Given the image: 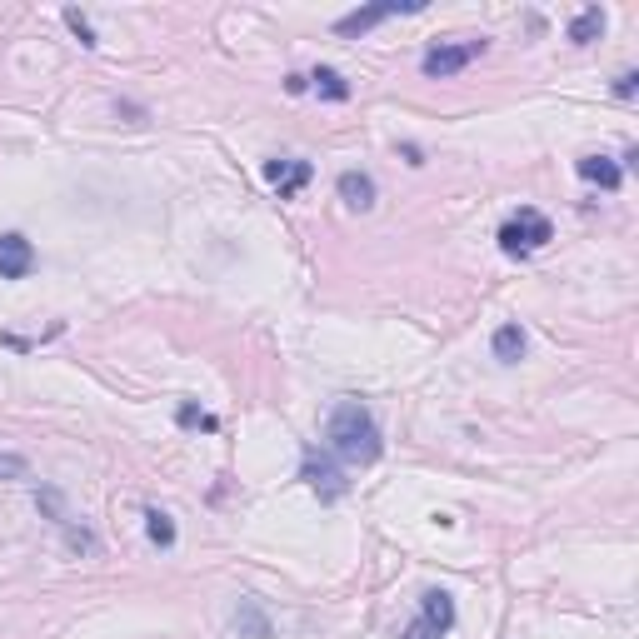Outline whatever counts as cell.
Masks as SVG:
<instances>
[{
  "mask_svg": "<svg viewBox=\"0 0 639 639\" xmlns=\"http://www.w3.org/2000/svg\"><path fill=\"white\" fill-rule=\"evenodd\" d=\"M325 440H330V450H335L345 465H375L380 450H385L380 425H375V415H370L360 400H340V405L330 410Z\"/></svg>",
  "mask_w": 639,
  "mask_h": 639,
  "instance_id": "cell-1",
  "label": "cell"
},
{
  "mask_svg": "<svg viewBox=\"0 0 639 639\" xmlns=\"http://www.w3.org/2000/svg\"><path fill=\"white\" fill-rule=\"evenodd\" d=\"M545 240H555V225L540 215V210H515L505 225H500V250L505 255H530V250H540Z\"/></svg>",
  "mask_w": 639,
  "mask_h": 639,
  "instance_id": "cell-2",
  "label": "cell"
},
{
  "mask_svg": "<svg viewBox=\"0 0 639 639\" xmlns=\"http://www.w3.org/2000/svg\"><path fill=\"white\" fill-rule=\"evenodd\" d=\"M300 480L325 500V505H335V500H345V490H350V480H345V470L325 455V450H315V445H305V455H300Z\"/></svg>",
  "mask_w": 639,
  "mask_h": 639,
  "instance_id": "cell-3",
  "label": "cell"
},
{
  "mask_svg": "<svg viewBox=\"0 0 639 639\" xmlns=\"http://www.w3.org/2000/svg\"><path fill=\"white\" fill-rule=\"evenodd\" d=\"M450 630H455V600L445 590H425L420 595V620L400 639H445Z\"/></svg>",
  "mask_w": 639,
  "mask_h": 639,
  "instance_id": "cell-4",
  "label": "cell"
},
{
  "mask_svg": "<svg viewBox=\"0 0 639 639\" xmlns=\"http://www.w3.org/2000/svg\"><path fill=\"white\" fill-rule=\"evenodd\" d=\"M415 10H425V0H385V5H365V10L340 15V20H335V35H365V30H375L380 20H390V15H415Z\"/></svg>",
  "mask_w": 639,
  "mask_h": 639,
  "instance_id": "cell-5",
  "label": "cell"
},
{
  "mask_svg": "<svg viewBox=\"0 0 639 639\" xmlns=\"http://www.w3.org/2000/svg\"><path fill=\"white\" fill-rule=\"evenodd\" d=\"M485 55V40H465V45H435L425 60H420V70L430 75V80H445V75H460L470 60H480Z\"/></svg>",
  "mask_w": 639,
  "mask_h": 639,
  "instance_id": "cell-6",
  "label": "cell"
},
{
  "mask_svg": "<svg viewBox=\"0 0 639 639\" xmlns=\"http://www.w3.org/2000/svg\"><path fill=\"white\" fill-rule=\"evenodd\" d=\"M30 270H35V250H30V240L15 235V230H5V235H0V280H25Z\"/></svg>",
  "mask_w": 639,
  "mask_h": 639,
  "instance_id": "cell-7",
  "label": "cell"
},
{
  "mask_svg": "<svg viewBox=\"0 0 639 639\" xmlns=\"http://www.w3.org/2000/svg\"><path fill=\"white\" fill-rule=\"evenodd\" d=\"M310 160H265V180L280 190V200H290V195H300L305 185H310Z\"/></svg>",
  "mask_w": 639,
  "mask_h": 639,
  "instance_id": "cell-8",
  "label": "cell"
},
{
  "mask_svg": "<svg viewBox=\"0 0 639 639\" xmlns=\"http://www.w3.org/2000/svg\"><path fill=\"white\" fill-rule=\"evenodd\" d=\"M335 190H340V200H345L350 210H370V205H375V180H370L365 170H345V175L335 180Z\"/></svg>",
  "mask_w": 639,
  "mask_h": 639,
  "instance_id": "cell-9",
  "label": "cell"
},
{
  "mask_svg": "<svg viewBox=\"0 0 639 639\" xmlns=\"http://www.w3.org/2000/svg\"><path fill=\"white\" fill-rule=\"evenodd\" d=\"M235 635L240 639H275V630H270V620H265V610H260V600H240L235 605Z\"/></svg>",
  "mask_w": 639,
  "mask_h": 639,
  "instance_id": "cell-10",
  "label": "cell"
},
{
  "mask_svg": "<svg viewBox=\"0 0 639 639\" xmlns=\"http://www.w3.org/2000/svg\"><path fill=\"white\" fill-rule=\"evenodd\" d=\"M575 170H580L590 185H600V190H620V180H625V170H620L610 155H585V160H575Z\"/></svg>",
  "mask_w": 639,
  "mask_h": 639,
  "instance_id": "cell-11",
  "label": "cell"
},
{
  "mask_svg": "<svg viewBox=\"0 0 639 639\" xmlns=\"http://www.w3.org/2000/svg\"><path fill=\"white\" fill-rule=\"evenodd\" d=\"M490 345H495V360H505V365H515V360L525 355V330H520V325H500Z\"/></svg>",
  "mask_w": 639,
  "mask_h": 639,
  "instance_id": "cell-12",
  "label": "cell"
},
{
  "mask_svg": "<svg viewBox=\"0 0 639 639\" xmlns=\"http://www.w3.org/2000/svg\"><path fill=\"white\" fill-rule=\"evenodd\" d=\"M600 30H605V10H600V5H590V10H580V15L570 20V40H575V45H590Z\"/></svg>",
  "mask_w": 639,
  "mask_h": 639,
  "instance_id": "cell-13",
  "label": "cell"
},
{
  "mask_svg": "<svg viewBox=\"0 0 639 639\" xmlns=\"http://www.w3.org/2000/svg\"><path fill=\"white\" fill-rule=\"evenodd\" d=\"M305 80H315V90H320L325 100H350L345 75H340V70H330V65H320V70H315V75H305Z\"/></svg>",
  "mask_w": 639,
  "mask_h": 639,
  "instance_id": "cell-14",
  "label": "cell"
},
{
  "mask_svg": "<svg viewBox=\"0 0 639 639\" xmlns=\"http://www.w3.org/2000/svg\"><path fill=\"white\" fill-rule=\"evenodd\" d=\"M145 535H150L160 550H170V545H175V525H170V515L150 505V510H145Z\"/></svg>",
  "mask_w": 639,
  "mask_h": 639,
  "instance_id": "cell-15",
  "label": "cell"
},
{
  "mask_svg": "<svg viewBox=\"0 0 639 639\" xmlns=\"http://www.w3.org/2000/svg\"><path fill=\"white\" fill-rule=\"evenodd\" d=\"M185 430H220V420L215 415H205V410H195V405H180V415H175Z\"/></svg>",
  "mask_w": 639,
  "mask_h": 639,
  "instance_id": "cell-16",
  "label": "cell"
},
{
  "mask_svg": "<svg viewBox=\"0 0 639 639\" xmlns=\"http://www.w3.org/2000/svg\"><path fill=\"white\" fill-rule=\"evenodd\" d=\"M65 25H70V30H75V35H80V45H90V50H95V45H100V40H95V30H90V20H85V15H80V10H65Z\"/></svg>",
  "mask_w": 639,
  "mask_h": 639,
  "instance_id": "cell-17",
  "label": "cell"
},
{
  "mask_svg": "<svg viewBox=\"0 0 639 639\" xmlns=\"http://www.w3.org/2000/svg\"><path fill=\"white\" fill-rule=\"evenodd\" d=\"M0 475H10V480H25L30 470H25V460H20V455H0Z\"/></svg>",
  "mask_w": 639,
  "mask_h": 639,
  "instance_id": "cell-18",
  "label": "cell"
},
{
  "mask_svg": "<svg viewBox=\"0 0 639 639\" xmlns=\"http://www.w3.org/2000/svg\"><path fill=\"white\" fill-rule=\"evenodd\" d=\"M635 70H620V75H615V95H620V100H630V95H635Z\"/></svg>",
  "mask_w": 639,
  "mask_h": 639,
  "instance_id": "cell-19",
  "label": "cell"
}]
</instances>
